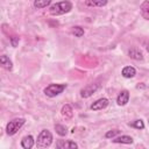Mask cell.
Masks as SVG:
<instances>
[{"mask_svg": "<svg viewBox=\"0 0 149 149\" xmlns=\"http://www.w3.org/2000/svg\"><path fill=\"white\" fill-rule=\"evenodd\" d=\"M24 122H26V120L22 119V118H20V119H14V120L9 121V122L7 123V127H6L7 134H8V135H14V134H16V133L19 132V129L24 125Z\"/></svg>", "mask_w": 149, "mask_h": 149, "instance_id": "277c9868", "label": "cell"}, {"mask_svg": "<svg viewBox=\"0 0 149 149\" xmlns=\"http://www.w3.org/2000/svg\"><path fill=\"white\" fill-rule=\"evenodd\" d=\"M0 63H1L2 68L6 69V70H8V71H10V70L13 69V63H12V61L9 59V57H7L6 55H2V56L0 57Z\"/></svg>", "mask_w": 149, "mask_h": 149, "instance_id": "4fadbf2b", "label": "cell"}, {"mask_svg": "<svg viewBox=\"0 0 149 149\" xmlns=\"http://www.w3.org/2000/svg\"><path fill=\"white\" fill-rule=\"evenodd\" d=\"M108 104H109L108 99H106V98H100V99H98L97 101H94V102L90 106V108H91L92 111H101V109H105V108L108 106Z\"/></svg>", "mask_w": 149, "mask_h": 149, "instance_id": "52a82bcc", "label": "cell"}, {"mask_svg": "<svg viewBox=\"0 0 149 149\" xmlns=\"http://www.w3.org/2000/svg\"><path fill=\"white\" fill-rule=\"evenodd\" d=\"M107 0H86L85 5L88 7H104L107 5Z\"/></svg>", "mask_w": 149, "mask_h": 149, "instance_id": "5bb4252c", "label": "cell"}, {"mask_svg": "<svg viewBox=\"0 0 149 149\" xmlns=\"http://www.w3.org/2000/svg\"><path fill=\"white\" fill-rule=\"evenodd\" d=\"M71 33H72L76 37H81V36L84 35V29H83L81 27H79V26H74V27H72Z\"/></svg>", "mask_w": 149, "mask_h": 149, "instance_id": "ac0fdd59", "label": "cell"}, {"mask_svg": "<svg viewBox=\"0 0 149 149\" xmlns=\"http://www.w3.org/2000/svg\"><path fill=\"white\" fill-rule=\"evenodd\" d=\"M61 113H62V115H63L65 119H71V118L73 116V109H72V107H71L70 105H68V104L62 107Z\"/></svg>", "mask_w": 149, "mask_h": 149, "instance_id": "2e32d148", "label": "cell"}, {"mask_svg": "<svg viewBox=\"0 0 149 149\" xmlns=\"http://www.w3.org/2000/svg\"><path fill=\"white\" fill-rule=\"evenodd\" d=\"M9 40H10V44H12V47H17V44H19V42H20V38L17 37V36H12V37H9Z\"/></svg>", "mask_w": 149, "mask_h": 149, "instance_id": "7402d4cb", "label": "cell"}, {"mask_svg": "<svg viewBox=\"0 0 149 149\" xmlns=\"http://www.w3.org/2000/svg\"><path fill=\"white\" fill-rule=\"evenodd\" d=\"M128 56L132 59H135V61H142L143 59V54H142V51L139 48H132V49H129L128 50Z\"/></svg>", "mask_w": 149, "mask_h": 149, "instance_id": "9c48e42d", "label": "cell"}, {"mask_svg": "<svg viewBox=\"0 0 149 149\" xmlns=\"http://www.w3.org/2000/svg\"><path fill=\"white\" fill-rule=\"evenodd\" d=\"M121 73H122V76H123L125 78H133V77L136 74V70H135V68H133V66H125V68L122 69Z\"/></svg>", "mask_w": 149, "mask_h": 149, "instance_id": "9a60e30c", "label": "cell"}, {"mask_svg": "<svg viewBox=\"0 0 149 149\" xmlns=\"http://www.w3.org/2000/svg\"><path fill=\"white\" fill-rule=\"evenodd\" d=\"M34 144H35V141H34V137L31 135L24 136L21 140V147L24 148V149H30V148L34 147Z\"/></svg>", "mask_w": 149, "mask_h": 149, "instance_id": "30bf717a", "label": "cell"}, {"mask_svg": "<svg viewBox=\"0 0 149 149\" xmlns=\"http://www.w3.org/2000/svg\"><path fill=\"white\" fill-rule=\"evenodd\" d=\"M55 130H56V133H57L58 135H61V136L66 135V127L63 126V125H59V123L55 125Z\"/></svg>", "mask_w": 149, "mask_h": 149, "instance_id": "d6986e66", "label": "cell"}, {"mask_svg": "<svg viewBox=\"0 0 149 149\" xmlns=\"http://www.w3.org/2000/svg\"><path fill=\"white\" fill-rule=\"evenodd\" d=\"M140 12H141L142 17L149 21V1H148V0H144V1L141 3V6H140Z\"/></svg>", "mask_w": 149, "mask_h": 149, "instance_id": "8fae6325", "label": "cell"}, {"mask_svg": "<svg viewBox=\"0 0 149 149\" xmlns=\"http://www.w3.org/2000/svg\"><path fill=\"white\" fill-rule=\"evenodd\" d=\"M99 87H100V85L99 84H88V85H86L84 88H81V91H80V95H81V98H88V97H91L93 93H95L98 90H99Z\"/></svg>", "mask_w": 149, "mask_h": 149, "instance_id": "5b68a950", "label": "cell"}, {"mask_svg": "<svg viewBox=\"0 0 149 149\" xmlns=\"http://www.w3.org/2000/svg\"><path fill=\"white\" fill-rule=\"evenodd\" d=\"M119 133H120V130H118V129L108 130V132H107V133L105 134V137H106V139H111V137L113 139V137H114V136H116V135H118Z\"/></svg>", "mask_w": 149, "mask_h": 149, "instance_id": "44dd1931", "label": "cell"}, {"mask_svg": "<svg viewBox=\"0 0 149 149\" xmlns=\"http://www.w3.org/2000/svg\"><path fill=\"white\" fill-rule=\"evenodd\" d=\"M129 126H130V127H134V128H136V129H143V128H144V122L140 119V120H135V121L130 122Z\"/></svg>", "mask_w": 149, "mask_h": 149, "instance_id": "ffe728a7", "label": "cell"}, {"mask_svg": "<svg viewBox=\"0 0 149 149\" xmlns=\"http://www.w3.org/2000/svg\"><path fill=\"white\" fill-rule=\"evenodd\" d=\"M50 3H51V0H35L34 7L37 9H42V8H45L47 6H49Z\"/></svg>", "mask_w": 149, "mask_h": 149, "instance_id": "e0dca14e", "label": "cell"}, {"mask_svg": "<svg viewBox=\"0 0 149 149\" xmlns=\"http://www.w3.org/2000/svg\"><path fill=\"white\" fill-rule=\"evenodd\" d=\"M52 143V134L48 129L41 130V133L37 136L36 140V147L37 148H47L50 147Z\"/></svg>", "mask_w": 149, "mask_h": 149, "instance_id": "7a4b0ae2", "label": "cell"}, {"mask_svg": "<svg viewBox=\"0 0 149 149\" xmlns=\"http://www.w3.org/2000/svg\"><path fill=\"white\" fill-rule=\"evenodd\" d=\"M66 85L65 84H50L48 85L45 88H44V94L47 97H50V98H54L58 94H61L64 90H65Z\"/></svg>", "mask_w": 149, "mask_h": 149, "instance_id": "3957f363", "label": "cell"}, {"mask_svg": "<svg viewBox=\"0 0 149 149\" xmlns=\"http://www.w3.org/2000/svg\"><path fill=\"white\" fill-rule=\"evenodd\" d=\"M148 122H149V119H148Z\"/></svg>", "mask_w": 149, "mask_h": 149, "instance_id": "603a6c76", "label": "cell"}, {"mask_svg": "<svg viewBox=\"0 0 149 149\" xmlns=\"http://www.w3.org/2000/svg\"><path fill=\"white\" fill-rule=\"evenodd\" d=\"M71 9H72V3L68 0H64V1L56 2V3L51 5L49 7V13L52 16H59V15L69 13Z\"/></svg>", "mask_w": 149, "mask_h": 149, "instance_id": "6da1fadb", "label": "cell"}, {"mask_svg": "<svg viewBox=\"0 0 149 149\" xmlns=\"http://www.w3.org/2000/svg\"><path fill=\"white\" fill-rule=\"evenodd\" d=\"M114 143H122V144H130L133 143V137L132 136H128V135H121V136H118V137H114L112 140Z\"/></svg>", "mask_w": 149, "mask_h": 149, "instance_id": "7c38bea8", "label": "cell"}, {"mask_svg": "<svg viewBox=\"0 0 149 149\" xmlns=\"http://www.w3.org/2000/svg\"><path fill=\"white\" fill-rule=\"evenodd\" d=\"M128 101H129V92L127 90H122L116 98V104L119 106H125L127 105Z\"/></svg>", "mask_w": 149, "mask_h": 149, "instance_id": "ba28073f", "label": "cell"}, {"mask_svg": "<svg viewBox=\"0 0 149 149\" xmlns=\"http://www.w3.org/2000/svg\"><path fill=\"white\" fill-rule=\"evenodd\" d=\"M56 148L57 149H77L78 144L70 140H58L56 142Z\"/></svg>", "mask_w": 149, "mask_h": 149, "instance_id": "8992f818", "label": "cell"}]
</instances>
